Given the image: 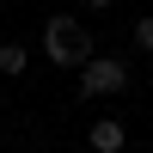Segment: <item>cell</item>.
<instances>
[{"label": "cell", "instance_id": "cell-3", "mask_svg": "<svg viewBox=\"0 0 153 153\" xmlns=\"http://www.w3.org/2000/svg\"><path fill=\"white\" fill-rule=\"evenodd\" d=\"M86 147H98V153H123V147H129V129H123L117 117H98L92 129H86Z\"/></svg>", "mask_w": 153, "mask_h": 153}, {"label": "cell", "instance_id": "cell-7", "mask_svg": "<svg viewBox=\"0 0 153 153\" xmlns=\"http://www.w3.org/2000/svg\"><path fill=\"white\" fill-rule=\"evenodd\" d=\"M74 153H98V147H74Z\"/></svg>", "mask_w": 153, "mask_h": 153}, {"label": "cell", "instance_id": "cell-5", "mask_svg": "<svg viewBox=\"0 0 153 153\" xmlns=\"http://www.w3.org/2000/svg\"><path fill=\"white\" fill-rule=\"evenodd\" d=\"M129 37H135V49H147V55H153V12H147V19H135V25H129Z\"/></svg>", "mask_w": 153, "mask_h": 153}, {"label": "cell", "instance_id": "cell-4", "mask_svg": "<svg viewBox=\"0 0 153 153\" xmlns=\"http://www.w3.org/2000/svg\"><path fill=\"white\" fill-rule=\"evenodd\" d=\"M25 68H31V49H25V43H0V74H12V80H19Z\"/></svg>", "mask_w": 153, "mask_h": 153}, {"label": "cell", "instance_id": "cell-2", "mask_svg": "<svg viewBox=\"0 0 153 153\" xmlns=\"http://www.w3.org/2000/svg\"><path fill=\"white\" fill-rule=\"evenodd\" d=\"M123 86H129V68L117 55H92L80 68V98H117Z\"/></svg>", "mask_w": 153, "mask_h": 153}, {"label": "cell", "instance_id": "cell-1", "mask_svg": "<svg viewBox=\"0 0 153 153\" xmlns=\"http://www.w3.org/2000/svg\"><path fill=\"white\" fill-rule=\"evenodd\" d=\"M43 55L55 61V68H74V74H80L86 61H92V31H86L74 12H55V19L43 25Z\"/></svg>", "mask_w": 153, "mask_h": 153}, {"label": "cell", "instance_id": "cell-6", "mask_svg": "<svg viewBox=\"0 0 153 153\" xmlns=\"http://www.w3.org/2000/svg\"><path fill=\"white\" fill-rule=\"evenodd\" d=\"M86 12H110V0H86Z\"/></svg>", "mask_w": 153, "mask_h": 153}]
</instances>
